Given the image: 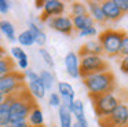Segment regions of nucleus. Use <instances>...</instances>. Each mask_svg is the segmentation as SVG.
I'll use <instances>...</instances> for the list:
<instances>
[{"instance_id":"obj_1","label":"nucleus","mask_w":128,"mask_h":127,"mask_svg":"<svg viewBox=\"0 0 128 127\" xmlns=\"http://www.w3.org/2000/svg\"><path fill=\"white\" fill-rule=\"evenodd\" d=\"M7 97L10 99V123L28 120L30 110L37 105L26 86Z\"/></svg>"},{"instance_id":"obj_2","label":"nucleus","mask_w":128,"mask_h":127,"mask_svg":"<svg viewBox=\"0 0 128 127\" xmlns=\"http://www.w3.org/2000/svg\"><path fill=\"white\" fill-rule=\"evenodd\" d=\"M83 83L88 91V97H96L102 94H109L116 91V76L112 71L92 73L81 77Z\"/></svg>"},{"instance_id":"obj_3","label":"nucleus","mask_w":128,"mask_h":127,"mask_svg":"<svg viewBox=\"0 0 128 127\" xmlns=\"http://www.w3.org/2000/svg\"><path fill=\"white\" fill-rule=\"evenodd\" d=\"M125 36V32L121 29H105L98 35L96 40L99 41L102 51L106 57L116 58L120 57V47H121V40Z\"/></svg>"},{"instance_id":"obj_4","label":"nucleus","mask_w":128,"mask_h":127,"mask_svg":"<svg viewBox=\"0 0 128 127\" xmlns=\"http://www.w3.org/2000/svg\"><path fill=\"white\" fill-rule=\"evenodd\" d=\"M90 99L92 101V109H94L98 120L108 117L117 108V105L120 102H125L121 98V94H117V93H109V94H102V95H96V97H90Z\"/></svg>"},{"instance_id":"obj_5","label":"nucleus","mask_w":128,"mask_h":127,"mask_svg":"<svg viewBox=\"0 0 128 127\" xmlns=\"http://www.w3.org/2000/svg\"><path fill=\"white\" fill-rule=\"evenodd\" d=\"M109 71V65L102 55H84L80 57V77L92 73Z\"/></svg>"},{"instance_id":"obj_6","label":"nucleus","mask_w":128,"mask_h":127,"mask_svg":"<svg viewBox=\"0 0 128 127\" xmlns=\"http://www.w3.org/2000/svg\"><path fill=\"white\" fill-rule=\"evenodd\" d=\"M25 75L22 72L14 71L6 76L0 77V95L7 97L11 95L12 93L18 91L20 88L25 87Z\"/></svg>"},{"instance_id":"obj_7","label":"nucleus","mask_w":128,"mask_h":127,"mask_svg":"<svg viewBox=\"0 0 128 127\" xmlns=\"http://www.w3.org/2000/svg\"><path fill=\"white\" fill-rule=\"evenodd\" d=\"M98 123L100 127H122L128 123V104L120 102L108 117L99 119Z\"/></svg>"},{"instance_id":"obj_8","label":"nucleus","mask_w":128,"mask_h":127,"mask_svg":"<svg viewBox=\"0 0 128 127\" xmlns=\"http://www.w3.org/2000/svg\"><path fill=\"white\" fill-rule=\"evenodd\" d=\"M65 13H66V3L65 2H61V0H44L40 21L47 22L50 18L64 15Z\"/></svg>"},{"instance_id":"obj_9","label":"nucleus","mask_w":128,"mask_h":127,"mask_svg":"<svg viewBox=\"0 0 128 127\" xmlns=\"http://www.w3.org/2000/svg\"><path fill=\"white\" fill-rule=\"evenodd\" d=\"M47 25H48V28L54 29L55 32L66 35V36H70L73 32V22L69 14H64V15L50 18L47 21Z\"/></svg>"},{"instance_id":"obj_10","label":"nucleus","mask_w":128,"mask_h":127,"mask_svg":"<svg viewBox=\"0 0 128 127\" xmlns=\"http://www.w3.org/2000/svg\"><path fill=\"white\" fill-rule=\"evenodd\" d=\"M56 93H58V95L61 97V105H64V106H66L68 109L70 110V108H72L73 102H74V90H73L72 84L68 82H58V84H56Z\"/></svg>"},{"instance_id":"obj_11","label":"nucleus","mask_w":128,"mask_h":127,"mask_svg":"<svg viewBox=\"0 0 128 127\" xmlns=\"http://www.w3.org/2000/svg\"><path fill=\"white\" fill-rule=\"evenodd\" d=\"M65 69L66 73L73 79H78L80 77V58H78L77 52L74 51H69L65 55Z\"/></svg>"},{"instance_id":"obj_12","label":"nucleus","mask_w":128,"mask_h":127,"mask_svg":"<svg viewBox=\"0 0 128 127\" xmlns=\"http://www.w3.org/2000/svg\"><path fill=\"white\" fill-rule=\"evenodd\" d=\"M100 7H102V11L108 22H117L124 15L117 7L114 0H103V2H100Z\"/></svg>"},{"instance_id":"obj_13","label":"nucleus","mask_w":128,"mask_h":127,"mask_svg":"<svg viewBox=\"0 0 128 127\" xmlns=\"http://www.w3.org/2000/svg\"><path fill=\"white\" fill-rule=\"evenodd\" d=\"M87 4V13L88 15L92 18V21L95 24H106V18H105V14L102 11V7H100V2H94V0H90V2L86 3Z\"/></svg>"},{"instance_id":"obj_14","label":"nucleus","mask_w":128,"mask_h":127,"mask_svg":"<svg viewBox=\"0 0 128 127\" xmlns=\"http://www.w3.org/2000/svg\"><path fill=\"white\" fill-rule=\"evenodd\" d=\"M77 55H78V58L84 57V55H103V51H102V47H100L99 41L91 39V40L86 41L80 47Z\"/></svg>"},{"instance_id":"obj_15","label":"nucleus","mask_w":128,"mask_h":127,"mask_svg":"<svg viewBox=\"0 0 128 127\" xmlns=\"http://www.w3.org/2000/svg\"><path fill=\"white\" fill-rule=\"evenodd\" d=\"M28 26H29L28 30H30L33 37H34V43H36L40 48L44 47L46 43H47V35H46L44 30L42 29V26H40L39 24H36V21H29Z\"/></svg>"},{"instance_id":"obj_16","label":"nucleus","mask_w":128,"mask_h":127,"mask_svg":"<svg viewBox=\"0 0 128 127\" xmlns=\"http://www.w3.org/2000/svg\"><path fill=\"white\" fill-rule=\"evenodd\" d=\"M70 113H72V116H74L77 123H80L81 126H88V121L86 119V109H84V104L81 99H74L72 108H70Z\"/></svg>"},{"instance_id":"obj_17","label":"nucleus","mask_w":128,"mask_h":127,"mask_svg":"<svg viewBox=\"0 0 128 127\" xmlns=\"http://www.w3.org/2000/svg\"><path fill=\"white\" fill-rule=\"evenodd\" d=\"M72 22H73V29L77 30V32H81V30L87 29V28L95 26V22L92 21V18L88 15V14L80 15V17H73Z\"/></svg>"},{"instance_id":"obj_18","label":"nucleus","mask_w":128,"mask_h":127,"mask_svg":"<svg viewBox=\"0 0 128 127\" xmlns=\"http://www.w3.org/2000/svg\"><path fill=\"white\" fill-rule=\"evenodd\" d=\"M26 87H28L29 93L32 94V97H33L34 99H43L46 97V93H47V91H46L43 83L40 82V77L37 80H33V82H28Z\"/></svg>"},{"instance_id":"obj_19","label":"nucleus","mask_w":128,"mask_h":127,"mask_svg":"<svg viewBox=\"0 0 128 127\" xmlns=\"http://www.w3.org/2000/svg\"><path fill=\"white\" fill-rule=\"evenodd\" d=\"M28 123L30 124V126H34V127H42L43 124H44L43 110L40 109L39 105H36V106L30 110V113H29V116H28Z\"/></svg>"},{"instance_id":"obj_20","label":"nucleus","mask_w":128,"mask_h":127,"mask_svg":"<svg viewBox=\"0 0 128 127\" xmlns=\"http://www.w3.org/2000/svg\"><path fill=\"white\" fill-rule=\"evenodd\" d=\"M10 124V99L8 97L0 104V127H8Z\"/></svg>"},{"instance_id":"obj_21","label":"nucleus","mask_w":128,"mask_h":127,"mask_svg":"<svg viewBox=\"0 0 128 127\" xmlns=\"http://www.w3.org/2000/svg\"><path fill=\"white\" fill-rule=\"evenodd\" d=\"M0 32L3 33L10 41H15L17 40V35H15V28L7 19H2L0 21Z\"/></svg>"},{"instance_id":"obj_22","label":"nucleus","mask_w":128,"mask_h":127,"mask_svg":"<svg viewBox=\"0 0 128 127\" xmlns=\"http://www.w3.org/2000/svg\"><path fill=\"white\" fill-rule=\"evenodd\" d=\"M58 115H59V126L58 127H72L73 120H72V113L66 106L61 105L58 108Z\"/></svg>"},{"instance_id":"obj_23","label":"nucleus","mask_w":128,"mask_h":127,"mask_svg":"<svg viewBox=\"0 0 128 127\" xmlns=\"http://www.w3.org/2000/svg\"><path fill=\"white\" fill-rule=\"evenodd\" d=\"M15 69H17V64L14 62V59H12L11 57L7 55L6 58L0 59V77H3V76H6V75L11 73V72L15 71Z\"/></svg>"},{"instance_id":"obj_24","label":"nucleus","mask_w":128,"mask_h":127,"mask_svg":"<svg viewBox=\"0 0 128 127\" xmlns=\"http://www.w3.org/2000/svg\"><path fill=\"white\" fill-rule=\"evenodd\" d=\"M39 77H40V82H42L43 86H44L46 91L52 90L54 83H55V76L52 75V72L44 69V71H42V72L39 73Z\"/></svg>"},{"instance_id":"obj_25","label":"nucleus","mask_w":128,"mask_h":127,"mask_svg":"<svg viewBox=\"0 0 128 127\" xmlns=\"http://www.w3.org/2000/svg\"><path fill=\"white\" fill-rule=\"evenodd\" d=\"M70 10V18H73V17H80V15H86L87 13V4L83 2H73L72 4H70L69 7Z\"/></svg>"},{"instance_id":"obj_26","label":"nucleus","mask_w":128,"mask_h":127,"mask_svg":"<svg viewBox=\"0 0 128 127\" xmlns=\"http://www.w3.org/2000/svg\"><path fill=\"white\" fill-rule=\"evenodd\" d=\"M17 40L22 47H30L34 44V37H33V35H32V32L28 29L22 30V32L17 36Z\"/></svg>"},{"instance_id":"obj_27","label":"nucleus","mask_w":128,"mask_h":127,"mask_svg":"<svg viewBox=\"0 0 128 127\" xmlns=\"http://www.w3.org/2000/svg\"><path fill=\"white\" fill-rule=\"evenodd\" d=\"M39 54H40V57L43 58V61L47 64V66H50V68H54V66H55V61H54L51 52L48 51L47 48H44V47L39 48Z\"/></svg>"},{"instance_id":"obj_28","label":"nucleus","mask_w":128,"mask_h":127,"mask_svg":"<svg viewBox=\"0 0 128 127\" xmlns=\"http://www.w3.org/2000/svg\"><path fill=\"white\" fill-rule=\"evenodd\" d=\"M11 57H12V59H15L17 62L21 59H28V54H26V52L24 51V48L20 46L11 47Z\"/></svg>"},{"instance_id":"obj_29","label":"nucleus","mask_w":128,"mask_h":127,"mask_svg":"<svg viewBox=\"0 0 128 127\" xmlns=\"http://www.w3.org/2000/svg\"><path fill=\"white\" fill-rule=\"evenodd\" d=\"M98 35V30H96V26H91V28H87V29L78 32V36L80 37H94V36Z\"/></svg>"},{"instance_id":"obj_30","label":"nucleus","mask_w":128,"mask_h":127,"mask_svg":"<svg viewBox=\"0 0 128 127\" xmlns=\"http://www.w3.org/2000/svg\"><path fill=\"white\" fill-rule=\"evenodd\" d=\"M48 104L54 108H59L61 106V97L58 95V93H50L48 97Z\"/></svg>"},{"instance_id":"obj_31","label":"nucleus","mask_w":128,"mask_h":127,"mask_svg":"<svg viewBox=\"0 0 128 127\" xmlns=\"http://www.w3.org/2000/svg\"><path fill=\"white\" fill-rule=\"evenodd\" d=\"M128 55V33H125V36L121 40V47H120V57H125Z\"/></svg>"},{"instance_id":"obj_32","label":"nucleus","mask_w":128,"mask_h":127,"mask_svg":"<svg viewBox=\"0 0 128 127\" xmlns=\"http://www.w3.org/2000/svg\"><path fill=\"white\" fill-rule=\"evenodd\" d=\"M122 14H128V0H114Z\"/></svg>"},{"instance_id":"obj_33","label":"nucleus","mask_w":128,"mask_h":127,"mask_svg":"<svg viewBox=\"0 0 128 127\" xmlns=\"http://www.w3.org/2000/svg\"><path fill=\"white\" fill-rule=\"evenodd\" d=\"M120 71L124 75H128V55L121 57V59H120Z\"/></svg>"},{"instance_id":"obj_34","label":"nucleus","mask_w":128,"mask_h":127,"mask_svg":"<svg viewBox=\"0 0 128 127\" xmlns=\"http://www.w3.org/2000/svg\"><path fill=\"white\" fill-rule=\"evenodd\" d=\"M10 7H11L10 2H7V0H0V13L2 14H7L10 11Z\"/></svg>"},{"instance_id":"obj_35","label":"nucleus","mask_w":128,"mask_h":127,"mask_svg":"<svg viewBox=\"0 0 128 127\" xmlns=\"http://www.w3.org/2000/svg\"><path fill=\"white\" fill-rule=\"evenodd\" d=\"M29 123L28 120H24V121H15V123H10L8 127H28Z\"/></svg>"},{"instance_id":"obj_36","label":"nucleus","mask_w":128,"mask_h":127,"mask_svg":"<svg viewBox=\"0 0 128 127\" xmlns=\"http://www.w3.org/2000/svg\"><path fill=\"white\" fill-rule=\"evenodd\" d=\"M6 57H7L6 48H4L3 46H0V59H3V58H6Z\"/></svg>"},{"instance_id":"obj_37","label":"nucleus","mask_w":128,"mask_h":127,"mask_svg":"<svg viewBox=\"0 0 128 127\" xmlns=\"http://www.w3.org/2000/svg\"><path fill=\"white\" fill-rule=\"evenodd\" d=\"M34 6H36V8H39V10H43L44 0H36V2H34Z\"/></svg>"},{"instance_id":"obj_38","label":"nucleus","mask_w":128,"mask_h":127,"mask_svg":"<svg viewBox=\"0 0 128 127\" xmlns=\"http://www.w3.org/2000/svg\"><path fill=\"white\" fill-rule=\"evenodd\" d=\"M72 127H88V126H81L80 123H77V121H74V123L72 124Z\"/></svg>"},{"instance_id":"obj_39","label":"nucleus","mask_w":128,"mask_h":127,"mask_svg":"<svg viewBox=\"0 0 128 127\" xmlns=\"http://www.w3.org/2000/svg\"><path fill=\"white\" fill-rule=\"evenodd\" d=\"M4 98H6V97H3V95H0V104H2V102L4 101Z\"/></svg>"},{"instance_id":"obj_40","label":"nucleus","mask_w":128,"mask_h":127,"mask_svg":"<svg viewBox=\"0 0 128 127\" xmlns=\"http://www.w3.org/2000/svg\"><path fill=\"white\" fill-rule=\"evenodd\" d=\"M122 127H128V123H127V124H124V126H122Z\"/></svg>"},{"instance_id":"obj_41","label":"nucleus","mask_w":128,"mask_h":127,"mask_svg":"<svg viewBox=\"0 0 128 127\" xmlns=\"http://www.w3.org/2000/svg\"><path fill=\"white\" fill-rule=\"evenodd\" d=\"M28 127H34V126H30V124H29V126ZM42 127H44V126H42Z\"/></svg>"},{"instance_id":"obj_42","label":"nucleus","mask_w":128,"mask_h":127,"mask_svg":"<svg viewBox=\"0 0 128 127\" xmlns=\"http://www.w3.org/2000/svg\"><path fill=\"white\" fill-rule=\"evenodd\" d=\"M51 127H58V126H51Z\"/></svg>"}]
</instances>
